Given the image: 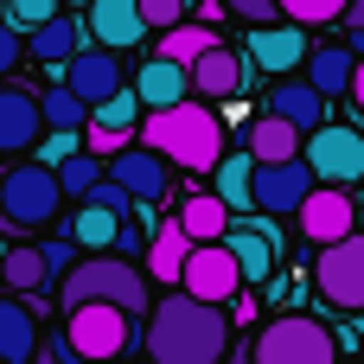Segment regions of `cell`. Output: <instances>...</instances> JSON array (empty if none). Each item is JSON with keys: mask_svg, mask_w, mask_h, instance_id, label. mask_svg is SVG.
I'll list each match as a JSON object with an SVG mask.
<instances>
[{"mask_svg": "<svg viewBox=\"0 0 364 364\" xmlns=\"http://www.w3.org/2000/svg\"><path fill=\"white\" fill-rule=\"evenodd\" d=\"M141 352L154 364H224L230 358V314L218 301L198 294H160L147 326H141Z\"/></svg>", "mask_w": 364, "mask_h": 364, "instance_id": "obj_1", "label": "cell"}, {"mask_svg": "<svg viewBox=\"0 0 364 364\" xmlns=\"http://www.w3.org/2000/svg\"><path fill=\"white\" fill-rule=\"evenodd\" d=\"M141 147L166 154V160L186 166V173H218L224 154H230V147H224V122L205 109V96H192V102H179V109H147Z\"/></svg>", "mask_w": 364, "mask_h": 364, "instance_id": "obj_2", "label": "cell"}, {"mask_svg": "<svg viewBox=\"0 0 364 364\" xmlns=\"http://www.w3.org/2000/svg\"><path fill=\"white\" fill-rule=\"evenodd\" d=\"M90 301L128 307L134 320H147V314H154V301H147V275H141L128 256H115V250L83 256V262L64 275V288H58V307H64V314H70V307H90Z\"/></svg>", "mask_w": 364, "mask_h": 364, "instance_id": "obj_3", "label": "cell"}, {"mask_svg": "<svg viewBox=\"0 0 364 364\" xmlns=\"http://www.w3.org/2000/svg\"><path fill=\"white\" fill-rule=\"evenodd\" d=\"M64 198H70V192H64L58 166H45V160H19V166L0 173V230H19V237L51 230L58 211H64Z\"/></svg>", "mask_w": 364, "mask_h": 364, "instance_id": "obj_4", "label": "cell"}, {"mask_svg": "<svg viewBox=\"0 0 364 364\" xmlns=\"http://www.w3.org/2000/svg\"><path fill=\"white\" fill-rule=\"evenodd\" d=\"M141 326L147 320H134L128 307H109V301H90V307H70L64 314L70 352L90 358V364H128V352L141 346Z\"/></svg>", "mask_w": 364, "mask_h": 364, "instance_id": "obj_5", "label": "cell"}, {"mask_svg": "<svg viewBox=\"0 0 364 364\" xmlns=\"http://www.w3.org/2000/svg\"><path fill=\"white\" fill-rule=\"evenodd\" d=\"M250 364H346L339 358V333L307 320V314H275L256 339H250Z\"/></svg>", "mask_w": 364, "mask_h": 364, "instance_id": "obj_6", "label": "cell"}, {"mask_svg": "<svg viewBox=\"0 0 364 364\" xmlns=\"http://www.w3.org/2000/svg\"><path fill=\"white\" fill-rule=\"evenodd\" d=\"M314 288L333 314H364V230L326 243L314 256Z\"/></svg>", "mask_w": 364, "mask_h": 364, "instance_id": "obj_7", "label": "cell"}, {"mask_svg": "<svg viewBox=\"0 0 364 364\" xmlns=\"http://www.w3.org/2000/svg\"><path fill=\"white\" fill-rule=\"evenodd\" d=\"M307 166L320 173V186H358L364 179V134L352 122H326V128H314L307 134Z\"/></svg>", "mask_w": 364, "mask_h": 364, "instance_id": "obj_8", "label": "cell"}, {"mask_svg": "<svg viewBox=\"0 0 364 364\" xmlns=\"http://www.w3.org/2000/svg\"><path fill=\"white\" fill-rule=\"evenodd\" d=\"M179 288H186V294H198V301H218V307H230V301H237L250 282H243V269H237L230 243H192Z\"/></svg>", "mask_w": 364, "mask_h": 364, "instance_id": "obj_9", "label": "cell"}, {"mask_svg": "<svg viewBox=\"0 0 364 364\" xmlns=\"http://www.w3.org/2000/svg\"><path fill=\"white\" fill-rule=\"evenodd\" d=\"M320 192V173L301 160H275V166H256V211L262 218H294L307 198Z\"/></svg>", "mask_w": 364, "mask_h": 364, "instance_id": "obj_10", "label": "cell"}, {"mask_svg": "<svg viewBox=\"0 0 364 364\" xmlns=\"http://www.w3.org/2000/svg\"><path fill=\"white\" fill-rule=\"evenodd\" d=\"M243 58L256 64V70H269V77H288V70H301L314 51H307V26H294V19H275V26H250V38H243Z\"/></svg>", "mask_w": 364, "mask_h": 364, "instance_id": "obj_11", "label": "cell"}, {"mask_svg": "<svg viewBox=\"0 0 364 364\" xmlns=\"http://www.w3.org/2000/svg\"><path fill=\"white\" fill-rule=\"evenodd\" d=\"M294 218H301V237H307L314 250H326V243H339V237L358 230V198H352L346 186H320Z\"/></svg>", "mask_w": 364, "mask_h": 364, "instance_id": "obj_12", "label": "cell"}, {"mask_svg": "<svg viewBox=\"0 0 364 364\" xmlns=\"http://www.w3.org/2000/svg\"><path fill=\"white\" fill-rule=\"evenodd\" d=\"M83 26H90V38L109 45V51H128V45H141V38L154 32L147 13H141V0H90V6H83Z\"/></svg>", "mask_w": 364, "mask_h": 364, "instance_id": "obj_13", "label": "cell"}, {"mask_svg": "<svg viewBox=\"0 0 364 364\" xmlns=\"http://www.w3.org/2000/svg\"><path fill=\"white\" fill-rule=\"evenodd\" d=\"M64 83H70L90 109H96V102H109L115 90H128V83H122V58H115L109 45H83V51L64 64Z\"/></svg>", "mask_w": 364, "mask_h": 364, "instance_id": "obj_14", "label": "cell"}, {"mask_svg": "<svg viewBox=\"0 0 364 364\" xmlns=\"http://www.w3.org/2000/svg\"><path fill=\"white\" fill-rule=\"evenodd\" d=\"M109 173H115L141 205H160V198L173 192V160H166V154H154V147H141V141H134L128 154H115V160H109Z\"/></svg>", "mask_w": 364, "mask_h": 364, "instance_id": "obj_15", "label": "cell"}, {"mask_svg": "<svg viewBox=\"0 0 364 364\" xmlns=\"http://www.w3.org/2000/svg\"><path fill=\"white\" fill-rule=\"evenodd\" d=\"M250 58L243 51H230V45H218V51H205L198 64H192V96H205V102H224V96H237L243 83H250Z\"/></svg>", "mask_w": 364, "mask_h": 364, "instance_id": "obj_16", "label": "cell"}, {"mask_svg": "<svg viewBox=\"0 0 364 364\" xmlns=\"http://www.w3.org/2000/svg\"><path fill=\"white\" fill-rule=\"evenodd\" d=\"M224 243H230V256H237V269H243L250 288L275 275V230H269V218H237Z\"/></svg>", "mask_w": 364, "mask_h": 364, "instance_id": "obj_17", "label": "cell"}, {"mask_svg": "<svg viewBox=\"0 0 364 364\" xmlns=\"http://www.w3.org/2000/svg\"><path fill=\"white\" fill-rule=\"evenodd\" d=\"M45 134V102L32 90H0V154H26Z\"/></svg>", "mask_w": 364, "mask_h": 364, "instance_id": "obj_18", "label": "cell"}, {"mask_svg": "<svg viewBox=\"0 0 364 364\" xmlns=\"http://www.w3.org/2000/svg\"><path fill=\"white\" fill-rule=\"evenodd\" d=\"M134 90H141V102H147V109H179V102H192V70L154 51V58L134 70Z\"/></svg>", "mask_w": 364, "mask_h": 364, "instance_id": "obj_19", "label": "cell"}, {"mask_svg": "<svg viewBox=\"0 0 364 364\" xmlns=\"http://www.w3.org/2000/svg\"><path fill=\"white\" fill-rule=\"evenodd\" d=\"M243 147L256 154V166H275V160H301L307 154V134L294 128V122H282V115H256L250 122V134H243Z\"/></svg>", "mask_w": 364, "mask_h": 364, "instance_id": "obj_20", "label": "cell"}, {"mask_svg": "<svg viewBox=\"0 0 364 364\" xmlns=\"http://www.w3.org/2000/svg\"><path fill=\"white\" fill-rule=\"evenodd\" d=\"M70 243L90 250V256H102V250L122 256V243H128V218L109 211V205H96V198H83V211L70 218Z\"/></svg>", "mask_w": 364, "mask_h": 364, "instance_id": "obj_21", "label": "cell"}, {"mask_svg": "<svg viewBox=\"0 0 364 364\" xmlns=\"http://www.w3.org/2000/svg\"><path fill=\"white\" fill-rule=\"evenodd\" d=\"M173 218L186 224V237H192V243H224V237H230V224H237V211H230L218 192H186Z\"/></svg>", "mask_w": 364, "mask_h": 364, "instance_id": "obj_22", "label": "cell"}, {"mask_svg": "<svg viewBox=\"0 0 364 364\" xmlns=\"http://www.w3.org/2000/svg\"><path fill=\"white\" fill-rule=\"evenodd\" d=\"M45 352L38 346V320H32V307L19 301V294H0V358L6 364H32Z\"/></svg>", "mask_w": 364, "mask_h": 364, "instance_id": "obj_23", "label": "cell"}, {"mask_svg": "<svg viewBox=\"0 0 364 364\" xmlns=\"http://www.w3.org/2000/svg\"><path fill=\"white\" fill-rule=\"evenodd\" d=\"M326 102L333 96H320L307 77L301 83H275L269 90V115H282V122H294L301 134H314V128H326Z\"/></svg>", "mask_w": 364, "mask_h": 364, "instance_id": "obj_24", "label": "cell"}, {"mask_svg": "<svg viewBox=\"0 0 364 364\" xmlns=\"http://www.w3.org/2000/svg\"><path fill=\"white\" fill-rule=\"evenodd\" d=\"M186 256H192V237H186V224H179V218H173V224H160V230L147 237V275H154V282L179 288Z\"/></svg>", "mask_w": 364, "mask_h": 364, "instance_id": "obj_25", "label": "cell"}, {"mask_svg": "<svg viewBox=\"0 0 364 364\" xmlns=\"http://www.w3.org/2000/svg\"><path fill=\"white\" fill-rule=\"evenodd\" d=\"M352 77H358V51L352 45H320L307 58V83L320 96H352Z\"/></svg>", "mask_w": 364, "mask_h": 364, "instance_id": "obj_26", "label": "cell"}, {"mask_svg": "<svg viewBox=\"0 0 364 364\" xmlns=\"http://www.w3.org/2000/svg\"><path fill=\"white\" fill-rule=\"evenodd\" d=\"M211 192L237 211V218H250V205H256V154L243 147V154H224V166L211 173Z\"/></svg>", "mask_w": 364, "mask_h": 364, "instance_id": "obj_27", "label": "cell"}, {"mask_svg": "<svg viewBox=\"0 0 364 364\" xmlns=\"http://www.w3.org/2000/svg\"><path fill=\"white\" fill-rule=\"evenodd\" d=\"M83 32H90L83 19L58 13V19H51V26H38V32L26 38V45H32V58H38V64H58V70H64V64H70V58L83 51Z\"/></svg>", "mask_w": 364, "mask_h": 364, "instance_id": "obj_28", "label": "cell"}, {"mask_svg": "<svg viewBox=\"0 0 364 364\" xmlns=\"http://www.w3.org/2000/svg\"><path fill=\"white\" fill-rule=\"evenodd\" d=\"M218 45H224V38H218L211 26H198V19H186V26H173V32H160V58H173V64H186V70H192V64H198L205 51H218Z\"/></svg>", "mask_w": 364, "mask_h": 364, "instance_id": "obj_29", "label": "cell"}, {"mask_svg": "<svg viewBox=\"0 0 364 364\" xmlns=\"http://www.w3.org/2000/svg\"><path fill=\"white\" fill-rule=\"evenodd\" d=\"M45 282H51L45 250H38V243H13V256H6V288H13V294H45Z\"/></svg>", "mask_w": 364, "mask_h": 364, "instance_id": "obj_30", "label": "cell"}, {"mask_svg": "<svg viewBox=\"0 0 364 364\" xmlns=\"http://www.w3.org/2000/svg\"><path fill=\"white\" fill-rule=\"evenodd\" d=\"M38 102H45V128H90V115H96V109H90V102H83V96L70 90V83L45 90Z\"/></svg>", "mask_w": 364, "mask_h": 364, "instance_id": "obj_31", "label": "cell"}, {"mask_svg": "<svg viewBox=\"0 0 364 364\" xmlns=\"http://www.w3.org/2000/svg\"><path fill=\"white\" fill-rule=\"evenodd\" d=\"M58 179H64V192H70V198H96V186L109 179V160L83 147L77 160H64V166H58Z\"/></svg>", "mask_w": 364, "mask_h": 364, "instance_id": "obj_32", "label": "cell"}, {"mask_svg": "<svg viewBox=\"0 0 364 364\" xmlns=\"http://www.w3.org/2000/svg\"><path fill=\"white\" fill-rule=\"evenodd\" d=\"M346 6L352 0H282V19H294V26H333V19H346Z\"/></svg>", "mask_w": 364, "mask_h": 364, "instance_id": "obj_33", "label": "cell"}, {"mask_svg": "<svg viewBox=\"0 0 364 364\" xmlns=\"http://www.w3.org/2000/svg\"><path fill=\"white\" fill-rule=\"evenodd\" d=\"M0 13H6L19 32H38V26H51V19L64 13V0H6Z\"/></svg>", "mask_w": 364, "mask_h": 364, "instance_id": "obj_34", "label": "cell"}, {"mask_svg": "<svg viewBox=\"0 0 364 364\" xmlns=\"http://www.w3.org/2000/svg\"><path fill=\"white\" fill-rule=\"evenodd\" d=\"M83 141H90V154L115 160V154H128V147L141 141V128H102V122H90V128H83Z\"/></svg>", "mask_w": 364, "mask_h": 364, "instance_id": "obj_35", "label": "cell"}, {"mask_svg": "<svg viewBox=\"0 0 364 364\" xmlns=\"http://www.w3.org/2000/svg\"><path fill=\"white\" fill-rule=\"evenodd\" d=\"M83 147H90V141H83V128H51V134H45V154H38V160H45V166H64V160H77Z\"/></svg>", "mask_w": 364, "mask_h": 364, "instance_id": "obj_36", "label": "cell"}, {"mask_svg": "<svg viewBox=\"0 0 364 364\" xmlns=\"http://www.w3.org/2000/svg\"><path fill=\"white\" fill-rule=\"evenodd\" d=\"M186 6H192V0H141V13H147V26H154V32L186 26Z\"/></svg>", "mask_w": 364, "mask_h": 364, "instance_id": "obj_37", "label": "cell"}, {"mask_svg": "<svg viewBox=\"0 0 364 364\" xmlns=\"http://www.w3.org/2000/svg\"><path fill=\"white\" fill-rule=\"evenodd\" d=\"M26 51H32V45H26V38H19V26L0 13V77H6V70H19V58H26Z\"/></svg>", "mask_w": 364, "mask_h": 364, "instance_id": "obj_38", "label": "cell"}, {"mask_svg": "<svg viewBox=\"0 0 364 364\" xmlns=\"http://www.w3.org/2000/svg\"><path fill=\"white\" fill-rule=\"evenodd\" d=\"M237 19H250V26H275L282 19V0H224Z\"/></svg>", "mask_w": 364, "mask_h": 364, "instance_id": "obj_39", "label": "cell"}, {"mask_svg": "<svg viewBox=\"0 0 364 364\" xmlns=\"http://www.w3.org/2000/svg\"><path fill=\"white\" fill-rule=\"evenodd\" d=\"M38 250H45V262H51V275H70V269H77V250H70L64 237H45Z\"/></svg>", "mask_w": 364, "mask_h": 364, "instance_id": "obj_40", "label": "cell"}, {"mask_svg": "<svg viewBox=\"0 0 364 364\" xmlns=\"http://www.w3.org/2000/svg\"><path fill=\"white\" fill-rule=\"evenodd\" d=\"M70 358H77V352H70V339H58V346H45L32 364H70Z\"/></svg>", "mask_w": 364, "mask_h": 364, "instance_id": "obj_41", "label": "cell"}, {"mask_svg": "<svg viewBox=\"0 0 364 364\" xmlns=\"http://www.w3.org/2000/svg\"><path fill=\"white\" fill-rule=\"evenodd\" d=\"M346 26H352V38L364 32V0H352V6H346Z\"/></svg>", "mask_w": 364, "mask_h": 364, "instance_id": "obj_42", "label": "cell"}, {"mask_svg": "<svg viewBox=\"0 0 364 364\" xmlns=\"http://www.w3.org/2000/svg\"><path fill=\"white\" fill-rule=\"evenodd\" d=\"M352 109L364 115V58H358V77H352Z\"/></svg>", "mask_w": 364, "mask_h": 364, "instance_id": "obj_43", "label": "cell"}, {"mask_svg": "<svg viewBox=\"0 0 364 364\" xmlns=\"http://www.w3.org/2000/svg\"><path fill=\"white\" fill-rule=\"evenodd\" d=\"M6 256H13V243L0 237V288H6Z\"/></svg>", "mask_w": 364, "mask_h": 364, "instance_id": "obj_44", "label": "cell"}, {"mask_svg": "<svg viewBox=\"0 0 364 364\" xmlns=\"http://www.w3.org/2000/svg\"><path fill=\"white\" fill-rule=\"evenodd\" d=\"M346 364H364V358H346Z\"/></svg>", "mask_w": 364, "mask_h": 364, "instance_id": "obj_45", "label": "cell"}, {"mask_svg": "<svg viewBox=\"0 0 364 364\" xmlns=\"http://www.w3.org/2000/svg\"><path fill=\"white\" fill-rule=\"evenodd\" d=\"M141 364H154V358H141Z\"/></svg>", "mask_w": 364, "mask_h": 364, "instance_id": "obj_46", "label": "cell"}, {"mask_svg": "<svg viewBox=\"0 0 364 364\" xmlns=\"http://www.w3.org/2000/svg\"><path fill=\"white\" fill-rule=\"evenodd\" d=\"M0 364H6V358H0Z\"/></svg>", "mask_w": 364, "mask_h": 364, "instance_id": "obj_47", "label": "cell"}]
</instances>
